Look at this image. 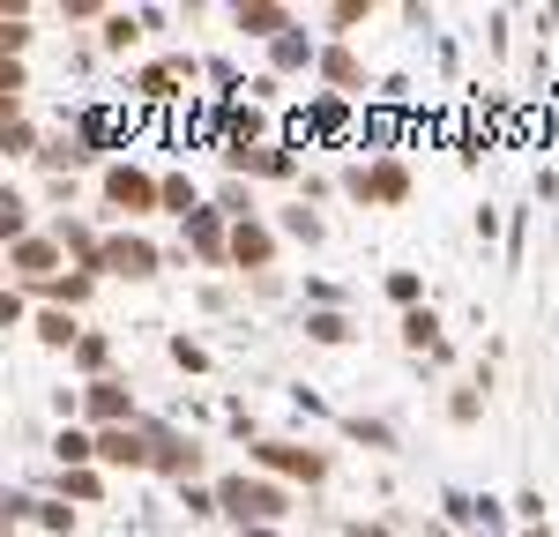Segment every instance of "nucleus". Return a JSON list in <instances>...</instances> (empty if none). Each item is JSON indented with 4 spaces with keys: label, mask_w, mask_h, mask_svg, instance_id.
Segmentation results:
<instances>
[{
    "label": "nucleus",
    "mask_w": 559,
    "mask_h": 537,
    "mask_svg": "<svg viewBox=\"0 0 559 537\" xmlns=\"http://www.w3.org/2000/svg\"><path fill=\"white\" fill-rule=\"evenodd\" d=\"M216 500H224V515H231L239 530H276V523L292 515V486H276V478H247V470L216 478Z\"/></svg>",
    "instance_id": "1"
},
{
    "label": "nucleus",
    "mask_w": 559,
    "mask_h": 537,
    "mask_svg": "<svg viewBox=\"0 0 559 537\" xmlns=\"http://www.w3.org/2000/svg\"><path fill=\"white\" fill-rule=\"evenodd\" d=\"M97 187H105V210H112V217H150V210H165V172H142L128 157L105 165Z\"/></svg>",
    "instance_id": "2"
},
{
    "label": "nucleus",
    "mask_w": 559,
    "mask_h": 537,
    "mask_svg": "<svg viewBox=\"0 0 559 537\" xmlns=\"http://www.w3.org/2000/svg\"><path fill=\"white\" fill-rule=\"evenodd\" d=\"M344 194H350V202H366V210H403V202H411V165H403V157L350 165V172H344Z\"/></svg>",
    "instance_id": "3"
},
{
    "label": "nucleus",
    "mask_w": 559,
    "mask_h": 537,
    "mask_svg": "<svg viewBox=\"0 0 559 537\" xmlns=\"http://www.w3.org/2000/svg\"><path fill=\"white\" fill-rule=\"evenodd\" d=\"M142 441H150V470H157V478H173V486H194V478H202L194 433H179V426H165V418H142Z\"/></svg>",
    "instance_id": "4"
},
{
    "label": "nucleus",
    "mask_w": 559,
    "mask_h": 537,
    "mask_svg": "<svg viewBox=\"0 0 559 537\" xmlns=\"http://www.w3.org/2000/svg\"><path fill=\"white\" fill-rule=\"evenodd\" d=\"M254 463H261V478H276V486H321L329 478V455L321 448H306V441H254Z\"/></svg>",
    "instance_id": "5"
},
{
    "label": "nucleus",
    "mask_w": 559,
    "mask_h": 537,
    "mask_svg": "<svg viewBox=\"0 0 559 537\" xmlns=\"http://www.w3.org/2000/svg\"><path fill=\"white\" fill-rule=\"evenodd\" d=\"M336 134H350V97H336V90H321V97H306L299 112H292V128H284V142L292 150H313V142H336Z\"/></svg>",
    "instance_id": "6"
},
{
    "label": "nucleus",
    "mask_w": 559,
    "mask_h": 537,
    "mask_svg": "<svg viewBox=\"0 0 559 537\" xmlns=\"http://www.w3.org/2000/svg\"><path fill=\"white\" fill-rule=\"evenodd\" d=\"M187 254H194V262H210V268H231V217H224L216 202L187 217V231H179V262H187Z\"/></svg>",
    "instance_id": "7"
},
{
    "label": "nucleus",
    "mask_w": 559,
    "mask_h": 537,
    "mask_svg": "<svg viewBox=\"0 0 559 537\" xmlns=\"http://www.w3.org/2000/svg\"><path fill=\"white\" fill-rule=\"evenodd\" d=\"M224 165H231V179H276V187H292L299 179V150L276 134V142H254V150H224Z\"/></svg>",
    "instance_id": "8"
},
{
    "label": "nucleus",
    "mask_w": 559,
    "mask_h": 537,
    "mask_svg": "<svg viewBox=\"0 0 559 537\" xmlns=\"http://www.w3.org/2000/svg\"><path fill=\"white\" fill-rule=\"evenodd\" d=\"M60 268H68V254H60V239H52V231H31V239H15V247H8V276H15L23 291L52 284Z\"/></svg>",
    "instance_id": "9"
},
{
    "label": "nucleus",
    "mask_w": 559,
    "mask_h": 537,
    "mask_svg": "<svg viewBox=\"0 0 559 537\" xmlns=\"http://www.w3.org/2000/svg\"><path fill=\"white\" fill-rule=\"evenodd\" d=\"M157 268H165V254H157L142 231H112V239H105V276H120V284H150Z\"/></svg>",
    "instance_id": "10"
},
{
    "label": "nucleus",
    "mask_w": 559,
    "mask_h": 537,
    "mask_svg": "<svg viewBox=\"0 0 559 537\" xmlns=\"http://www.w3.org/2000/svg\"><path fill=\"white\" fill-rule=\"evenodd\" d=\"M194 75H202V60H194V52H173V60H150V68L134 75V97H142V105H173V97H179L187 83H194Z\"/></svg>",
    "instance_id": "11"
},
{
    "label": "nucleus",
    "mask_w": 559,
    "mask_h": 537,
    "mask_svg": "<svg viewBox=\"0 0 559 537\" xmlns=\"http://www.w3.org/2000/svg\"><path fill=\"white\" fill-rule=\"evenodd\" d=\"M276 239H284V231L269 217L231 224V268H239V276H269V268H276Z\"/></svg>",
    "instance_id": "12"
},
{
    "label": "nucleus",
    "mask_w": 559,
    "mask_h": 537,
    "mask_svg": "<svg viewBox=\"0 0 559 537\" xmlns=\"http://www.w3.org/2000/svg\"><path fill=\"white\" fill-rule=\"evenodd\" d=\"M83 418L105 433V426H134V389L120 373H105V381H83Z\"/></svg>",
    "instance_id": "13"
},
{
    "label": "nucleus",
    "mask_w": 559,
    "mask_h": 537,
    "mask_svg": "<svg viewBox=\"0 0 559 537\" xmlns=\"http://www.w3.org/2000/svg\"><path fill=\"white\" fill-rule=\"evenodd\" d=\"M97 470H150L142 418H134V426H105V433H97Z\"/></svg>",
    "instance_id": "14"
},
{
    "label": "nucleus",
    "mask_w": 559,
    "mask_h": 537,
    "mask_svg": "<svg viewBox=\"0 0 559 537\" xmlns=\"http://www.w3.org/2000/svg\"><path fill=\"white\" fill-rule=\"evenodd\" d=\"M231 31H247V38L276 45L284 31H299V15H292L284 0H239V8H231Z\"/></svg>",
    "instance_id": "15"
},
{
    "label": "nucleus",
    "mask_w": 559,
    "mask_h": 537,
    "mask_svg": "<svg viewBox=\"0 0 559 537\" xmlns=\"http://www.w3.org/2000/svg\"><path fill=\"white\" fill-rule=\"evenodd\" d=\"M45 231L60 239V254H75V268H90V276H105V239H97V231H90L83 217H68V210H60V217L45 224Z\"/></svg>",
    "instance_id": "16"
},
{
    "label": "nucleus",
    "mask_w": 559,
    "mask_h": 537,
    "mask_svg": "<svg viewBox=\"0 0 559 537\" xmlns=\"http://www.w3.org/2000/svg\"><path fill=\"white\" fill-rule=\"evenodd\" d=\"M306 68H321V45H313V31H284V38L269 45V75L284 83V75H306Z\"/></svg>",
    "instance_id": "17"
},
{
    "label": "nucleus",
    "mask_w": 559,
    "mask_h": 537,
    "mask_svg": "<svg viewBox=\"0 0 559 537\" xmlns=\"http://www.w3.org/2000/svg\"><path fill=\"white\" fill-rule=\"evenodd\" d=\"M105 276H90V268H60L52 284H38V307H60V313H75V307H90V291H97Z\"/></svg>",
    "instance_id": "18"
},
{
    "label": "nucleus",
    "mask_w": 559,
    "mask_h": 537,
    "mask_svg": "<svg viewBox=\"0 0 559 537\" xmlns=\"http://www.w3.org/2000/svg\"><path fill=\"white\" fill-rule=\"evenodd\" d=\"M313 75L336 90V97H358V90H366V68H358L350 45H321V68H313Z\"/></svg>",
    "instance_id": "19"
},
{
    "label": "nucleus",
    "mask_w": 559,
    "mask_h": 537,
    "mask_svg": "<svg viewBox=\"0 0 559 537\" xmlns=\"http://www.w3.org/2000/svg\"><path fill=\"white\" fill-rule=\"evenodd\" d=\"M31 336H38L45 351H75V344H83L90 329L75 321V313H60V307H38V321H31Z\"/></svg>",
    "instance_id": "20"
},
{
    "label": "nucleus",
    "mask_w": 559,
    "mask_h": 537,
    "mask_svg": "<svg viewBox=\"0 0 559 537\" xmlns=\"http://www.w3.org/2000/svg\"><path fill=\"white\" fill-rule=\"evenodd\" d=\"M52 463H60V470H90V463H97V433L60 426V433H52Z\"/></svg>",
    "instance_id": "21"
},
{
    "label": "nucleus",
    "mask_w": 559,
    "mask_h": 537,
    "mask_svg": "<svg viewBox=\"0 0 559 537\" xmlns=\"http://www.w3.org/2000/svg\"><path fill=\"white\" fill-rule=\"evenodd\" d=\"M97 45H105V52H134V45H142V8H112V15L97 23Z\"/></svg>",
    "instance_id": "22"
},
{
    "label": "nucleus",
    "mask_w": 559,
    "mask_h": 537,
    "mask_svg": "<svg viewBox=\"0 0 559 537\" xmlns=\"http://www.w3.org/2000/svg\"><path fill=\"white\" fill-rule=\"evenodd\" d=\"M350 336H358V329H350L344 307H313L306 313V344H329V351H336V344H350Z\"/></svg>",
    "instance_id": "23"
},
{
    "label": "nucleus",
    "mask_w": 559,
    "mask_h": 537,
    "mask_svg": "<svg viewBox=\"0 0 559 537\" xmlns=\"http://www.w3.org/2000/svg\"><path fill=\"white\" fill-rule=\"evenodd\" d=\"M485 389H492V373L477 366V381H463V389L448 396V418H455V426H477V418H485Z\"/></svg>",
    "instance_id": "24"
},
{
    "label": "nucleus",
    "mask_w": 559,
    "mask_h": 537,
    "mask_svg": "<svg viewBox=\"0 0 559 537\" xmlns=\"http://www.w3.org/2000/svg\"><path fill=\"white\" fill-rule=\"evenodd\" d=\"M276 231H284V239H299V247H321V239H329V224H321V210H306V202H292V210L276 217Z\"/></svg>",
    "instance_id": "25"
},
{
    "label": "nucleus",
    "mask_w": 559,
    "mask_h": 537,
    "mask_svg": "<svg viewBox=\"0 0 559 537\" xmlns=\"http://www.w3.org/2000/svg\"><path fill=\"white\" fill-rule=\"evenodd\" d=\"M68 358H75V373H83V381H105V373H112V336H97V329H90Z\"/></svg>",
    "instance_id": "26"
},
{
    "label": "nucleus",
    "mask_w": 559,
    "mask_h": 537,
    "mask_svg": "<svg viewBox=\"0 0 559 537\" xmlns=\"http://www.w3.org/2000/svg\"><path fill=\"white\" fill-rule=\"evenodd\" d=\"M216 210H224L231 224H254V217H261V202H254V179H224V187H216Z\"/></svg>",
    "instance_id": "27"
},
{
    "label": "nucleus",
    "mask_w": 559,
    "mask_h": 537,
    "mask_svg": "<svg viewBox=\"0 0 559 537\" xmlns=\"http://www.w3.org/2000/svg\"><path fill=\"white\" fill-rule=\"evenodd\" d=\"M0 150H8V157H45V134H38V120H31V112H15V120L0 128Z\"/></svg>",
    "instance_id": "28"
},
{
    "label": "nucleus",
    "mask_w": 559,
    "mask_h": 537,
    "mask_svg": "<svg viewBox=\"0 0 559 537\" xmlns=\"http://www.w3.org/2000/svg\"><path fill=\"white\" fill-rule=\"evenodd\" d=\"M60 500L97 508V500H105V470H97V463H90V470H60Z\"/></svg>",
    "instance_id": "29"
},
{
    "label": "nucleus",
    "mask_w": 559,
    "mask_h": 537,
    "mask_svg": "<svg viewBox=\"0 0 559 537\" xmlns=\"http://www.w3.org/2000/svg\"><path fill=\"white\" fill-rule=\"evenodd\" d=\"M344 441H358V448H373V455H388V448H395V426H388V418H358V410H350V418H344Z\"/></svg>",
    "instance_id": "30"
},
{
    "label": "nucleus",
    "mask_w": 559,
    "mask_h": 537,
    "mask_svg": "<svg viewBox=\"0 0 559 537\" xmlns=\"http://www.w3.org/2000/svg\"><path fill=\"white\" fill-rule=\"evenodd\" d=\"M165 210H173L179 224L194 217V210H210V202H202V187H194V179L187 172H165Z\"/></svg>",
    "instance_id": "31"
},
{
    "label": "nucleus",
    "mask_w": 559,
    "mask_h": 537,
    "mask_svg": "<svg viewBox=\"0 0 559 537\" xmlns=\"http://www.w3.org/2000/svg\"><path fill=\"white\" fill-rule=\"evenodd\" d=\"M388 299L403 313H418L426 307V276H418V268H388Z\"/></svg>",
    "instance_id": "32"
},
{
    "label": "nucleus",
    "mask_w": 559,
    "mask_h": 537,
    "mask_svg": "<svg viewBox=\"0 0 559 537\" xmlns=\"http://www.w3.org/2000/svg\"><path fill=\"white\" fill-rule=\"evenodd\" d=\"M31 38H38V31H31V15H0V52H8V60H23Z\"/></svg>",
    "instance_id": "33"
},
{
    "label": "nucleus",
    "mask_w": 559,
    "mask_h": 537,
    "mask_svg": "<svg viewBox=\"0 0 559 537\" xmlns=\"http://www.w3.org/2000/svg\"><path fill=\"white\" fill-rule=\"evenodd\" d=\"M0 231H8V247L31 239V202H23V194H0Z\"/></svg>",
    "instance_id": "34"
},
{
    "label": "nucleus",
    "mask_w": 559,
    "mask_h": 537,
    "mask_svg": "<svg viewBox=\"0 0 559 537\" xmlns=\"http://www.w3.org/2000/svg\"><path fill=\"white\" fill-rule=\"evenodd\" d=\"M31 523H38L45 537H68V530H75V508H68V500H38V515H31Z\"/></svg>",
    "instance_id": "35"
},
{
    "label": "nucleus",
    "mask_w": 559,
    "mask_h": 537,
    "mask_svg": "<svg viewBox=\"0 0 559 537\" xmlns=\"http://www.w3.org/2000/svg\"><path fill=\"white\" fill-rule=\"evenodd\" d=\"M179 508H187L194 523H210V515H224V500H216V486H179Z\"/></svg>",
    "instance_id": "36"
},
{
    "label": "nucleus",
    "mask_w": 559,
    "mask_h": 537,
    "mask_svg": "<svg viewBox=\"0 0 559 537\" xmlns=\"http://www.w3.org/2000/svg\"><path fill=\"white\" fill-rule=\"evenodd\" d=\"M358 142H373L381 157H395V150H388V142H395V112H366V120H358Z\"/></svg>",
    "instance_id": "37"
},
{
    "label": "nucleus",
    "mask_w": 559,
    "mask_h": 537,
    "mask_svg": "<svg viewBox=\"0 0 559 537\" xmlns=\"http://www.w3.org/2000/svg\"><path fill=\"white\" fill-rule=\"evenodd\" d=\"M366 15H373L366 0H329V8H321V23H329V31H358Z\"/></svg>",
    "instance_id": "38"
},
{
    "label": "nucleus",
    "mask_w": 559,
    "mask_h": 537,
    "mask_svg": "<svg viewBox=\"0 0 559 537\" xmlns=\"http://www.w3.org/2000/svg\"><path fill=\"white\" fill-rule=\"evenodd\" d=\"M165 351H173V366H179V373H202V366H210V351H202L194 336H173Z\"/></svg>",
    "instance_id": "39"
},
{
    "label": "nucleus",
    "mask_w": 559,
    "mask_h": 537,
    "mask_svg": "<svg viewBox=\"0 0 559 537\" xmlns=\"http://www.w3.org/2000/svg\"><path fill=\"white\" fill-rule=\"evenodd\" d=\"M508 508L522 515V530H545V492H515Z\"/></svg>",
    "instance_id": "40"
},
{
    "label": "nucleus",
    "mask_w": 559,
    "mask_h": 537,
    "mask_svg": "<svg viewBox=\"0 0 559 537\" xmlns=\"http://www.w3.org/2000/svg\"><path fill=\"white\" fill-rule=\"evenodd\" d=\"M0 321H8V329H23V321H38V313H31L23 291H0Z\"/></svg>",
    "instance_id": "41"
},
{
    "label": "nucleus",
    "mask_w": 559,
    "mask_h": 537,
    "mask_svg": "<svg viewBox=\"0 0 559 537\" xmlns=\"http://www.w3.org/2000/svg\"><path fill=\"white\" fill-rule=\"evenodd\" d=\"M247 291H254V299H284V276H276V268H269V276H247Z\"/></svg>",
    "instance_id": "42"
},
{
    "label": "nucleus",
    "mask_w": 559,
    "mask_h": 537,
    "mask_svg": "<svg viewBox=\"0 0 559 537\" xmlns=\"http://www.w3.org/2000/svg\"><path fill=\"white\" fill-rule=\"evenodd\" d=\"M344 537H395V530H388V523H373V515H350Z\"/></svg>",
    "instance_id": "43"
},
{
    "label": "nucleus",
    "mask_w": 559,
    "mask_h": 537,
    "mask_svg": "<svg viewBox=\"0 0 559 537\" xmlns=\"http://www.w3.org/2000/svg\"><path fill=\"white\" fill-rule=\"evenodd\" d=\"M239 537H284V530H239Z\"/></svg>",
    "instance_id": "44"
},
{
    "label": "nucleus",
    "mask_w": 559,
    "mask_h": 537,
    "mask_svg": "<svg viewBox=\"0 0 559 537\" xmlns=\"http://www.w3.org/2000/svg\"><path fill=\"white\" fill-rule=\"evenodd\" d=\"M522 537H552V530H522Z\"/></svg>",
    "instance_id": "45"
}]
</instances>
